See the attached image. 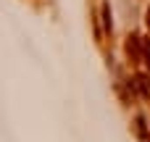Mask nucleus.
<instances>
[{
  "label": "nucleus",
  "instance_id": "1",
  "mask_svg": "<svg viewBox=\"0 0 150 142\" xmlns=\"http://www.w3.org/2000/svg\"><path fill=\"white\" fill-rule=\"evenodd\" d=\"M145 50H148V63H150V45H148V47H145Z\"/></svg>",
  "mask_w": 150,
  "mask_h": 142
},
{
  "label": "nucleus",
  "instance_id": "2",
  "mask_svg": "<svg viewBox=\"0 0 150 142\" xmlns=\"http://www.w3.org/2000/svg\"><path fill=\"white\" fill-rule=\"evenodd\" d=\"M148 26H150V11H148Z\"/></svg>",
  "mask_w": 150,
  "mask_h": 142
}]
</instances>
